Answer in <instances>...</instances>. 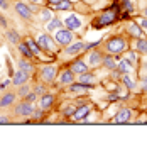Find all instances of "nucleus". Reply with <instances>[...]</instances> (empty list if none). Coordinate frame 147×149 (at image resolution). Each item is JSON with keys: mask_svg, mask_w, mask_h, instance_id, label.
Listing matches in <instances>:
<instances>
[{"mask_svg": "<svg viewBox=\"0 0 147 149\" xmlns=\"http://www.w3.org/2000/svg\"><path fill=\"white\" fill-rule=\"evenodd\" d=\"M81 26V20L76 17V15H68L66 19V27L68 29H78Z\"/></svg>", "mask_w": 147, "mask_h": 149, "instance_id": "nucleus-10", "label": "nucleus"}, {"mask_svg": "<svg viewBox=\"0 0 147 149\" xmlns=\"http://www.w3.org/2000/svg\"><path fill=\"white\" fill-rule=\"evenodd\" d=\"M32 105H31V102H24L20 103V105H17V109H15V112H17L19 115H31L32 113Z\"/></svg>", "mask_w": 147, "mask_h": 149, "instance_id": "nucleus-6", "label": "nucleus"}, {"mask_svg": "<svg viewBox=\"0 0 147 149\" xmlns=\"http://www.w3.org/2000/svg\"><path fill=\"white\" fill-rule=\"evenodd\" d=\"M7 37H9V39L12 41V42H17V41H19L17 32H9V34H7Z\"/></svg>", "mask_w": 147, "mask_h": 149, "instance_id": "nucleus-30", "label": "nucleus"}, {"mask_svg": "<svg viewBox=\"0 0 147 149\" xmlns=\"http://www.w3.org/2000/svg\"><path fill=\"white\" fill-rule=\"evenodd\" d=\"M59 27H61V20H59V19H53V20L47 24V29H49V31H54V29H59Z\"/></svg>", "mask_w": 147, "mask_h": 149, "instance_id": "nucleus-22", "label": "nucleus"}, {"mask_svg": "<svg viewBox=\"0 0 147 149\" xmlns=\"http://www.w3.org/2000/svg\"><path fill=\"white\" fill-rule=\"evenodd\" d=\"M51 2H53V3H56V2H61V0H51Z\"/></svg>", "mask_w": 147, "mask_h": 149, "instance_id": "nucleus-39", "label": "nucleus"}, {"mask_svg": "<svg viewBox=\"0 0 147 149\" xmlns=\"http://www.w3.org/2000/svg\"><path fill=\"white\" fill-rule=\"evenodd\" d=\"M129 119H130L129 109H122V110H119V113L115 115V122H119V124H125V122H129Z\"/></svg>", "mask_w": 147, "mask_h": 149, "instance_id": "nucleus-7", "label": "nucleus"}, {"mask_svg": "<svg viewBox=\"0 0 147 149\" xmlns=\"http://www.w3.org/2000/svg\"><path fill=\"white\" fill-rule=\"evenodd\" d=\"M24 81H27V73L19 70L17 73L14 74V85H22Z\"/></svg>", "mask_w": 147, "mask_h": 149, "instance_id": "nucleus-12", "label": "nucleus"}, {"mask_svg": "<svg viewBox=\"0 0 147 149\" xmlns=\"http://www.w3.org/2000/svg\"><path fill=\"white\" fill-rule=\"evenodd\" d=\"M88 113H90V107H88V105H83V107H80L78 110H74L73 117L76 119V120H81V119H85Z\"/></svg>", "mask_w": 147, "mask_h": 149, "instance_id": "nucleus-9", "label": "nucleus"}, {"mask_svg": "<svg viewBox=\"0 0 147 149\" xmlns=\"http://www.w3.org/2000/svg\"><path fill=\"white\" fill-rule=\"evenodd\" d=\"M41 76H42L46 81H54V78H56V68L53 65L44 66V68H42V71H41Z\"/></svg>", "mask_w": 147, "mask_h": 149, "instance_id": "nucleus-5", "label": "nucleus"}, {"mask_svg": "<svg viewBox=\"0 0 147 149\" xmlns=\"http://www.w3.org/2000/svg\"><path fill=\"white\" fill-rule=\"evenodd\" d=\"M142 88H144V90H146V92H147V78H146V80H144V85H142Z\"/></svg>", "mask_w": 147, "mask_h": 149, "instance_id": "nucleus-38", "label": "nucleus"}, {"mask_svg": "<svg viewBox=\"0 0 147 149\" xmlns=\"http://www.w3.org/2000/svg\"><path fill=\"white\" fill-rule=\"evenodd\" d=\"M54 9H59V10H66V9H71V2L69 0H61V3H56Z\"/></svg>", "mask_w": 147, "mask_h": 149, "instance_id": "nucleus-21", "label": "nucleus"}, {"mask_svg": "<svg viewBox=\"0 0 147 149\" xmlns=\"http://www.w3.org/2000/svg\"><path fill=\"white\" fill-rule=\"evenodd\" d=\"M0 7H2V9H7V2H5V0H0Z\"/></svg>", "mask_w": 147, "mask_h": 149, "instance_id": "nucleus-35", "label": "nucleus"}, {"mask_svg": "<svg viewBox=\"0 0 147 149\" xmlns=\"http://www.w3.org/2000/svg\"><path fill=\"white\" fill-rule=\"evenodd\" d=\"M56 39H58L59 44H69L71 39H73V34H71L69 29H61V31L56 32Z\"/></svg>", "mask_w": 147, "mask_h": 149, "instance_id": "nucleus-2", "label": "nucleus"}, {"mask_svg": "<svg viewBox=\"0 0 147 149\" xmlns=\"http://www.w3.org/2000/svg\"><path fill=\"white\" fill-rule=\"evenodd\" d=\"M146 15H147V9H146Z\"/></svg>", "mask_w": 147, "mask_h": 149, "instance_id": "nucleus-41", "label": "nucleus"}, {"mask_svg": "<svg viewBox=\"0 0 147 149\" xmlns=\"http://www.w3.org/2000/svg\"><path fill=\"white\" fill-rule=\"evenodd\" d=\"M100 61H101L100 53H92V54H90V63H92V65H98Z\"/></svg>", "mask_w": 147, "mask_h": 149, "instance_id": "nucleus-24", "label": "nucleus"}, {"mask_svg": "<svg viewBox=\"0 0 147 149\" xmlns=\"http://www.w3.org/2000/svg\"><path fill=\"white\" fill-rule=\"evenodd\" d=\"M107 49L110 53H122V51L127 49V42L122 37H112L110 41L107 42Z\"/></svg>", "mask_w": 147, "mask_h": 149, "instance_id": "nucleus-1", "label": "nucleus"}, {"mask_svg": "<svg viewBox=\"0 0 147 149\" xmlns=\"http://www.w3.org/2000/svg\"><path fill=\"white\" fill-rule=\"evenodd\" d=\"M130 34H132V36H135V37H140V36H142V31L139 29L137 24H130Z\"/></svg>", "mask_w": 147, "mask_h": 149, "instance_id": "nucleus-23", "label": "nucleus"}, {"mask_svg": "<svg viewBox=\"0 0 147 149\" xmlns=\"http://www.w3.org/2000/svg\"><path fill=\"white\" fill-rule=\"evenodd\" d=\"M20 51H22V54L24 56H32V51H31V49H29V46H26V44H20Z\"/></svg>", "mask_w": 147, "mask_h": 149, "instance_id": "nucleus-27", "label": "nucleus"}, {"mask_svg": "<svg viewBox=\"0 0 147 149\" xmlns=\"http://www.w3.org/2000/svg\"><path fill=\"white\" fill-rule=\"evenodd\" d=\"M27 46H29V49L32 51V54H39L41 47H39V44H37L36 41H32V39H27Z\"/></svg>", "mask_w": 147, "mask_h": 149, "instance_id": "nucleus-16", "label": "nucleus"}, {"mask_svg": "<svg viewBox=\"0 0 147 149\" xmlns=\"http://www.w3.org/2000/svg\"><path fill=\"white\" fill-rule=\"evenodd\" d=\"M103 63H105V66H108L110 70H113V68H115V61L112 59L110 56H107V58H103Z\"/></svg>", "mask_w": 147, "mask_h": 149, "instance_id": "nucleus-26", "label": "nucleus"}, {"mask_svg": "<svg viewBox=\"0 0 147 149\" xmlns=\"http://www.w3.org/2000/svg\"><path fill=\"white\" fill-rule=\"evenodd\" d=\"M140 26H142V27L147 31V20H146V19H142V20H140Z\"/></svg>", "mask_w": 147, "mask_h": 149, "instance_id": "nucleus-34", "label": "nucleus"}, {"mask_svg": "<svg viewBox=\"0 0 147 149\" xmlns=\"http://www.w3.org/2000/svg\"><path fill=\"white\" fill-rule=\"evenodd\" d=\"M137 47H139V51H142V53H147V41H146V39H139Z\"/></svg>", "mask_w": 147, "mask_h": 149, "instance_id": "nucleus-25", "label": "nucleus"}, {"mask_svg": "<svg viewBox=\"0 0 147 149\" xmlns=\"http://www.w3.org/2000/svg\"><path fill=\"white\" fill-rule=\"evenodd\" d=\"M119 70H120V71H123V73H127V71H130V70H132V66H130L129 61L122 59V61L119 63Z\"/></svg>", "mask_w": 147, "mask_h": 149, "instance_id": "nucleus-19", "label": "nucleus"}, {"mask_svg": "<svg viewBox=\"0 0 147 149\" xmlns=\"http://www.w3.org/2000/svg\"><path fill=\"white\" fill-rule=\"evenodd\" d=\"M32 2H41V0H32Z\"/></svg>", "mask_w": 147, "mask_h": 149, "instance_id": "nucleus-40", "label": "nucleus"}, {"mask_svg": "<svg viewBox=\"0 0 147 149\" xmlns=\"http://www.w3.org/2000/svg\"><path fill=\"white\" fill-rule=\"evenodd\" d=\"M14 98H15V97H14L12 93H7V95L0 100V107H7V105H10V103L14 102Z\"/></svg>", "mask_w": 147, "mask_h": 149, "instance_id": "nucleus-17", "label": "nucleus"}, {"mask_svg": "<svg viewBox=\"0 0 147 149\" xmlns=\"http://www.w3.org/2000/svg\"><path fill=\"white\" fill-rule=\"evenodd\" d=\"M115 20V14L108 10V12H105L103 15H100V19L96 20V27H101V26H107V24H112Z\"/></svg>", "mask_w": 147, "mask_h": 149, "instance_id": "nucleus-4", "label": "nucleus"}, {"mask_svg": "<svg viewBox=\"0 0 147 149\" xmlns=\"http://www.w3.org/2000/svg\"><path fill=\"white\" fill-rule=\"evenodd\" d=\"M34 100H36V95H34V93H31V95H29V102H34Z\"/></svg>", "mask_w": 147, "mask_h": 149, "instance_id": "nucleus-36", "label": "nucleus"}, {"mask_svg": "<svg viewBox=\"0 0 147 149\" xmlns=\"http://www.w3.org/2000/svg\"><path fill=\"white\" fill-rule=\"evenodd\" d=\"M71 70H73V73H78V74H83L86 73V65L83 63V61H74L73 65H71Z\"/></svg>", "mask_w": 147, "mask_h": 149, "instance_id": "nucleus-11", "label": "nucleus"}, {"mask_svg": "<svg viewBox=\"0 0 147 149\" xmlns=\"http://www.w3.org/2000/svg\"><path fill=\"white\" fill-rule=\"evenodd\" d=\"M88 88H90V85H71V86H69L71 92H81V93L86 92Z\"/></svg>", "mask_w": 147, "mask_h": 149, "instance_id": "nucleus-20", "label": "nucleus"}, {"mask_svg": "<svg viewBox=\"0 0 147 149\" xmlns=\"http://www.w3.org/2000/svg\"><path fill=\"white\" fill-rule=\"evenodd\" d=\"M7 122H9V120H7L5 117H0V124H7Z\"/></svg>", "mask_w": 147, "mask_h": 149, "instance_id": "nucleus-37", "label": "nucleus"}, {"mask_svg": "<svg viewBox=\"0 0 147 149\" xmlns=\"http://www.w3.org/2000/svg\"><path fill=\"white\" fill-rule=\"evenodd\" d=\"M53 100H54L53 95H44V97L41 98V109H47V107L53 103Z\"/></svg>", "mask_w": 147, "mask_h": 149, "instance_id": "nucleus-14", "label": "nucleus"}, {"mask_svg": "<svg viewBox=\"0 0 147 149\" xmlns=\"http://www.w3.org/2000/svg\"><path fill=\"white\" fill-rule=\"evenodd\" d=\"M123 83L127 85V88H129V90H132V88H134V83H132V80H130V78L127 76V74L123 76Z\"/></svg>", "mask_w": 147, "mask_h": 149, "instance_id": "nucleus-29", "label": "nucleus"}, {"mask_svg": "<svg viewBox=\"0 0 147 149\" xmlns=\"http://www.w3.org/2000/svg\"><path fill=\"white\" fill-rule=\"evenodd\" d=\"M41 19H42V20H49V19H51V14H49L47 10H42V12H41Z\"/></svg>", "mask_w": 147, "mask_h": 149, "instance_id": "nucleus-31", "label": "nucleus"}, {"mask_svg": "<svg viewBox=\"0 0 147 149\" xmlns=\"http://www.w3.org/2000/svg\"><path fill=\"white\" fill-rule=\"evenodd\" d=\"M129 59H130V61H135V59H137L135 53H129Z\"/></svg>", "mask_w": 147, "mask_h": 149, "instance_id": "nucleus-33", "label": "nucleus"}, {"mask_svg": "<svg viewBox=\"0 0 147 149\" xmlns=\"http://www.w3.org/2000/svg\"><path fill=\"white\" fill-rule=\"evenodd\" d=\"M74 80V73L73 70H64L61 74V83H73Z\"/></svg>", "mask_w": 147, "mask_h": 149, "instance_id": "nucleus-13", "label": "nucleus"}, {"mask_svg": "<svg viewBox=\"0 0 147 149\" xmlns=\"http://www.w3.org/2000/svg\"><path fill=\"white\" fill-rule=\"evenodd\" d=\"M81 49H85V44L83 42H76L73 46H68V54H74V53H78Z\"/></svg>", "mask_w": 147, "mask_h": 149, "instance_id": "nucleus-15", "label": "nucleus"}, {"mask_svg": "<svg viewBox=\"0 0 147 149\" xmlns=\"http://www.w3.org/2000/svg\"><path fill=\"white\" fill-rule=\"evenodd\" d=\"M19 66H20V70H22V71H26V73H29V70L32 68L27 61H20V63H19Z\"/></svg>", "mask_w": 147, "mask_h": 149, "instance_id": "nucleus-28", "label": "nucleus"}, {"mask_svg": "<svg viewBox=\"0 0 147 149\" xmlns=\"http://www.w3.org/2000/svg\"><path fill=\"white\" fill-rule=\"evenodd\" d=\"M37 44L39 47H42V49H47V51H53L54 49V44H53V39L46 34H41V36L37 37Z\"/></svg>", "mask_w": 147, "mask_h": 149, "instance_id": "nucleus-3", "label": "nucleus"}, {"mask_svg": "<svg viewBox=\"0 0 147 149\" xmlns=\"http://www.w3.org/2000/svg\"><path fill=\"white\" fill-rule=\"evenodd\" d=\"M80 81L85 85H92V81H95V78H93L92 74H86V73H83L80 74Z\"/></svg>", "mask_w": 147, "mask_h": 149, "instance_id": "nucleus-18", "label": "nucleus"}, {"mask_svg": "<svg viewBox=\"0 0 147 149\" xmlns=\"http://www.w3.org/2000/svg\"><path fill=\"white\" fill-rule=\"evenodd\" d=\"M73 113H74V109H73V107H66V109H64V115H66V117H71Z\"/></svg>", "mask_w": 147, "mask_h": 149, "instance_id": "nucleus-32", "label": "nucleus"}, {"mask_svg": "<svg viewBox=\"0 0 147 149\" xmlns=\"http://www.w3.org/2000/svg\"><path fill=\"white\" fill-rule=\"evenodd\" d=\"M15 10L19 12V15H22L24 19H29V17H31V9H29L26 3H22V2H19L17 5H15Z\"/></svg>", "mask_w": 147, "mask_h": 149, "instance_id": "nucleus-8", "label": "nucleus"}]
</instances>
